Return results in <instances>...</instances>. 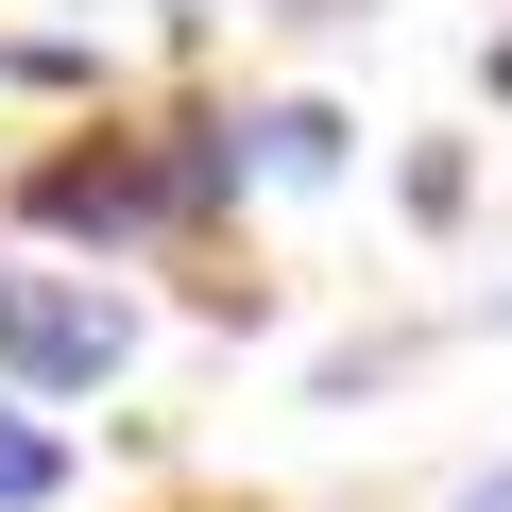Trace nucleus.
Masks as SVG:
<instances>
[{
	"label": "nucleus",
	"mask_w": 512,
	"mask_h": 512,
	"mask_svg": "<svg viewBox=\"0 0 512 512\" xmlns=\"http://www.w3.org/2000/svg\"><path fill=\"white\" fill-rule=\"evenodd\" d=\"M18 205L86 256V274H103V256H137V239H188V222H171V154H154V137H52Z\"/></svg>",
	"instance_id": "f257e3e1"
},
{
	"label": "nucleus",
	"mask_w": 512,
	"mask_h": 512,
	"mask_svg": "<svg viewBox=\"0 0 512 512\" xmlns=\"http://www.w3.org/2000/svg\"><path fill=\"white\" fill-rule=\"evenodd\" d=\"M461 512H512V461H478V478H461Z\"/></svg>",
	"instance_id": "423d86ee"
},
{
	"label": "nucleus",
	"mask_w": 512,
	"mask_h": 512,
	"mask_svg": "<svg viewBox=\"0 0 512 512\" xmlns=\"http://www.w3.org/2000/svg\"><path fill=\"white\" fill-rule=\"evenodd\" d=\"M342 154H359L342 103H256V120H239V171H256V188H325Z\"/></svg>",
	"instance_id": "7ed1b4c3"
},
{
	"label": "nucleus",
	"mask_w": 512,
	"mask_h": 512,
	"mask_svg": "<svg viewBox=\"0 0 512 512\" xmlns=\"http://www.w3.org/2000/svg\"><path fill=\"white\" fill-rule=\"evenodd\" d=\"M137 359V308L103 274H0V376L18 393H103Z\"/></svg>",
	"instance_id": "f03ea898"
},
{
	"label": "nucleus",
	"mask_w": 512,
	"mask_h": 512,
	"mask_svg": "<svg viewBox=\"0 0 512 512\" xmlns=\"http://www.w3.org/2000/svg\"><path fill=\"white\" fill-rule=\"evenodd\" d=\"M461 205H478V154H410V222H427V239H444V222H461Z\"/></svg>",
	"instance_id": "39448f33"
},
{
	"label": "nucleus",
	"mask_w": 512,
	"mask_h": 512,
	"mask_svg": "<svg viewBox=\"0 0 512 512\" xmlns=\"http://www.w3.org/2000/svg\"><path fill=\"white\" fill-rule=\"evenodd\" d=\"M0 512H69V427H35L0 393Z\"/></svg>",
	"instance_id": "20e7f679"
}]
</instances>
